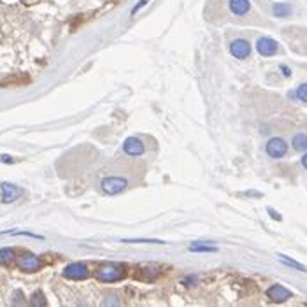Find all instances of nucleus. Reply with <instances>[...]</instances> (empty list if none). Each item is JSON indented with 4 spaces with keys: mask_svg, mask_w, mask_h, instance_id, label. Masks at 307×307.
I'll use <instances>...</instances> for the list:
<instances>
[{
    "mask_svg": "<svg viewBox=\"0 0 307 307\" xmlns=\"http://www.w3.org/2000/svg\"><path fill=\"white\" fill-rule=\"evenodd\" d=\"M126 267L123 263H116V262H105L100 263L95 270V278L102 283H116L121 281L123 278L126 276L125 272Z\"/></svg>",
    "mask_w": 307,
    "mask_h": 307,
    "instance_id": "f257e3e1",
    "label": "nucleus"
},
{
    "mask_svg": "<svg viewBox=\"0 0 307 307\" xmlns=\"http://www.w3.org/2000/svg\"><path fill=\"white\" fill-rule=\"evenodd\" d=\"M102 192L107 193V195H118V193L125 192L128 181L125 178H119V176H109V178L102 179Z\"/></svg>",
    "mask_w": 307,
    "mask_h": 307,
    "instance_id": "f03ea898",
    "label": "nucleus"
},
{
    "mask_svg": "<svg viewBox=\"0 0 307 307\" xmlns=\"http://www.w3.org/2000/svg\"><path fill=\"white\" fill-rule=\"evenodd\" d=\"M265 153L269 155V158L279 160L288 153V142L281 137H272L267 141L265 144Z\"/></svg>",
    "mask_w": 307,
    "mask_h": 307,
    "instance_id": "7ed1b4c3",
    "label": "nucleus"
},
{
    "mask_svg": "<svg viewBox=\"0 0 307 307\" xmlns=\"http://www.w3.org/2000/svg\"><path fill=\"white\" fill-rule=\"evenodd\" d=\"M88 276H90L88 265L83 262L69 263V265L63 269V278L72 279V281H81V279H86Z\"/></svg>",
    "mask_w": 307,
    "mask_h": 307,
    "instance_id": "20e7f679",
    "label": "nucleus"
},
{
    "mask_svg": "<svg viewBox=\"0 0 307 307\" xmlns=\"http://www.w3.org/2000/svg\"><path fill=\"white\" fill-rule=\"evenodd\" d=\"M267 299L270 300V302H276V304H283L286 302V300H290L293 297V293L290 292L288 288H285L283 285H272L267 288L265 292Z\"/></svg>",
    "mask_w": 307,
    "mask_h": 307,
    "instance_id": "39448f33",
    "label": "nucleus"
},
{
    "mask_svg": "<svg viewBox=\"0 0 307 307\" xmlns=\"http://www.w3.org/2000/svg\"><path fill=\"white\" fill-rule=\"evenodd\" d=\"M133 278L137 279V281H142V283H151V281H156L160 278V270L156 265H139L135 269V274Z\"/></svg>",
    "mask_w": 307,
    "mask_h": 307,
    "instance_id": "423d86ee",
    "label": "nucleus"
},
{
    "mask_svg": "<svg viewBox=\"0 0 307 307\" xmlns=\"http://www.w3.org/2000/svg\"><path fill=\"white\" fill-rule=\"evenodd\" d=\"M230 55L235 56L237 60H246L251 55V44L246 39H235L230 42Z\"/></svg>",
    "mask_w": 307,
    "mask_h": 307,
    "instance_id": "0eeeda50",
    "label": "nucleus"
},
{
    "mask_svg": "<svg viewBox=\"0 0 307 307\" xmlns=\"http://www.w3.org/2000/svg\"><path fill=\"white\" fill-rule=\"evenodd\" d=\"M41 260L37 256L33 255V253H23L21 256L18 258V267L23 270V272H37L41 269Z\"/></svg>",
    "mask_w": 307,
    "mask_h": 307,
    "instance_id": "6e6552de",
    "label": "nucleus"
},
{
    "mask_svg": "<svg viewBox=\"0 0 307 307\" xmlns=\"http://www.w3.org/2000/svg\"><path fill=\"white\" fill-rule=\"evenodd\" d=\"M279 49V44L270 37H262L256 42V51L262 56H274Z\"/></svg>",
    "mask_w": 307,
    "mask_h": 307,
    "instance_id": "1a4fd4ad",
    "label": "nucleus"
},
{
    "mask_svg": "<svg viewBox=\"0 0 307 307\" xmlns=\"http://www.w3.org/2000/svg\"><path fill=\"white\" fill-rule=\"evenodd\" d=\"M23 195V188L12 185V183H2V202L11 204Z\"/></svg>",
    "mask_w": 307,
    "mask_h": 307,
    "instance_id": "9d476101",
    "label": "nucleus"
},
{
    "mask_svg": "<svg viewBox=\"0 0 307 307\" xmlns=\"http://www.w3.org/2000/svg\"><path fill=\"white\" fill-rule=\"evenodd\" d=\"M123 151L128 156H141L144 153V142L139 137H128L123 142Z\"/></svg>",
    "mask_w": 307,
    "mask_h": 307,
    "instance_id": "9b49d317",
    "label": "nucleus"
},
{
    "mask_svg": "<svg viewBox=\"0 0 307 307\" xmlns=\"http://www.w3.org/2000/svg\"><path fill=\"white\" fill-rule=\"evenodd\" d=\"M228 7L235 16H244V14H248L249 12L251 4H249V0H230Z\"/></svg>",
    "mask_w": 307,
    "mask_h": 307,
    "instance_id": "f8f14e48",
    "label": "nucleus"
},
{
    "mask_svg": "<svg viewBox=\"0 0 307 307\" xmlns=\"http://www.w3.org/2000/svg\"><path fill=\"white\" fill-rule=\"evenodd\" d=\"M188 251L192 253H218V248L214 246V242H193L190 244Z\"/></svg>",
    "mask_w": 307,
    "mask_h": 307,
    "instance_id": "ddd939ff",
    "label": "nucleus"
},
{
    "mask_svg": "<svg viewBox=\"0 0 307 307\" xmlns=\"http://www.w3.org/2000/svg\"><path fill=\"white\" fill-rule=\"evenodd\" d=\"M292 144L293 149H297V151H307V133H295V137L292 139Z\"/></svg>",
    "mask_w": 307,
    "mask_h": 307,
    "instance_id": "4468645a",
    "label": "nucleus"
},
{
    "mask_svg": "<svg viewBox=\"0 0 307 307\" xmlns=\"http://www.w3.org/2000/svg\"><path fill=\"white\" fill-rule=\"evenodd\" d=\"M272 12L278 18H288L292 14V7H290V4H285V2H278V4L272 5Z\"/></svg>",
    "mask_w": 307,
    "mask_h": 307,
    "instance_id": "2eb2a0df",
    "label": "nucleus"
},
{
    "mask_svg": "<svg viewBox=\"0 0 307 307\" xmlns=\"http://www.w3.org/2000/svg\"><path fill=\"white\" fill-rule=\"evenodd\" d=\"M14 249L12 248H2L0 249V265H9L14 260Z\"/></svg>",
    "mask_w": 307,
    "mask_h": 307,
    "instance_id": "dca6fc26",
    "label": "nucleus"
},
{
    "mask_svg": "<svg viewBox=\"0 0 307 307\" xmlns=\"http://www.w3.org/2000/svg\"><path fill=\"white\" fill-rule=\"evenodd\" d=\"M121 242L125 244H167L165 241H160V239H123Z\"/></svg>",
    "mask_w": 307,
    "mask_h": 307,
    "instance_id": "f3484780",
    "label": "nucleus"
},
{
    "mask_svg": "<svg viewBox=\"0 0 307 307\" xmlns=\"http://www.w3.org/2000/svg\"><path fill=\"white\" fill-rule=\"evenodd\" d=\"M30 304H32L33 307H44L48 302H46L44 293H42L41 290H37V292H33V295L30 297Z\"/></svg>",
    "mask_w": 307,
    "mask_h": 307,
    "instance_id": "a211bd4d",
    "label": "nucleus"
},
{
    "mask_svg": "<svg viewBox=\"0 0 307 307\" xmlns=\"http://www.w3.org/2000/svg\"><path fill=\"white\" fill-rule=\"evenodd\" d=\"M279 256V260H281L285 265H288V267H292V269H295V270H299V272H306V265H302V263H299V262H295V260H290L288 256L286 255H278Z\"/></svg>",
    "mask_w": 307,
    "mask_h": 307,
    "instance_id": "6ab92c4d",
    "label": "nucleus"
},
{
    "mask_svg": "<svg viewBox=\"0 0 307 307\" xmlns=\"http://www.w3.org/2000/svg\"><path fill=\"white\" fill-rule=\"evenodd\" d=\"M295 93H297V100H300V102L307 104V83L300 85L299 88L295 90Z\"/></svg>",
    "mask_w": 307,
    "mask_h": 307,
    "instance_id": "aec40b11",
    "label": "nucleus"
},
{
    "mask_svg": "<svg viewBox=\"0 0 307 307\" xmlns=\"http://www.w3.org/2000/svg\"><path fill=\"white\" fill-rule=\"evenodd\" d=\"M148 2H149V0H139L137 4H135L132 9H130V16H135V14H137V11H141L142 7H146V5H148Z\"/></svg>",
    "mask_w": 307,
    "mask_h": 307,
    "instance_id": "412c9836",
    "label": "nucleus"
},
{
    "mask_svg": "<svg viewBox=\"0 0 307 307\" xmlns=\"http://www.w3.org/2000/svg\"><path fill=\"white\" fill-rule=\"evenodd\" d=\"M181 283H183V285H186V286H193V285H197V283H199V276L190 274V276H186V278H183Z\"/></svg>",
    "mask_w": 307,
    "mask_h": 307,
    "instance_id": "4be33fe9",
    "label": "nucleus"
},
{
    "mask_svg": "<svg viewBox=\"0 0 307 307\" xmlns=\"http://www.w3.org/2000/svg\"><path fill=\"white\" fill-rule=\"evenodd\" d=\"M267 212H269V214H270V218H272V219H276V221H281V219H283V216L279 214V212L276 211V209H272V207H267Z\"/></svg>",
    "mask_w": 307,
    "mask_h": 307,
    "instance_id": "5701e85b",
    "label": "nucleus"
},
{
    "mask_svg": "<svg viewBox=\"0 0 307 307\" xmlns=\"http://www.w3.org/2000/svg\"><path fill=\"white\" fill-rule=\"evenodd\" d=\"M14 297H16V300H12V304H23L25 300H19V299H23V293L19 292V290H16L14 292Z\"/></svg>",
    "mask_w": 307,
    "mask_h": 307,
    "instance_id": "b1692460",
    "label": "nucleus"
},
{
    "mask_svg": "<svg viewBox=\"0 0 307 307\" xmlns=\"http://www.w3.org/2000/svg\"><path fill=\"white\" fill-rule=\"evenodd\" d=\"M279 69H281V72L285 74V78H290L292 76V69L290 67H286V65H279Z\"/></svg>",
    "mask_w": 307,
    "mask_h": 307,
    "instance_id": "393cba45",
    "label": "nucleus"
},
{
    "mask_svg": "<svg viewBox=\"0 0 307 307\" xmlns=\"http://www.w3.org/2000/svg\"><path fill=\"white\" fill-rule=\"evenodd\" d=\"M0 162H2V163H14V158H12V156H9V155H2V156H0Z\"/></svg>",
    "mask_w": 307,
    "mask_h": 307,
    "instance_id": "a878e982",
    "label": "nucleus"
},
{
    "mask_svg": "<svg viewBox=\"0 0 307 307\" xmlns=\"http://www.w3.org/2000/svg\"><path fill=\"white\" fill-rule=\"evenodd\" d=\"M302 165H304V169H307V151H306V155L302 156Z\"/></svg>",
    "mask_w": 307,
    "mask_h": 307,
    "instance_id": "bb28decb",
    "label": "nucleus"
},
{
    "mask_svg": "<svg viewBox=\"0 0 307 307\" xmlns=\"http://www.w3.org/2000/svg\"><path fill=\"white\" fill-rule=\"evenodd\" d=\"M246 195H251V197H262V195H260V193H256V192H248V193H246Z\"/></svg>",
    "mask_w": 307,
    "mask_h": 307,
    "instance_id": "cd10ccee",
    "label": "nucleus"
}]
</instances>
